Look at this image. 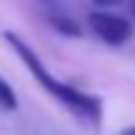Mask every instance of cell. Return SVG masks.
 <instances>
[{
  "label": "cell",
  "mask_w": 135,
  "mask_h": 135,
  "mask_svg": "<svg viewBox=\"0 0 135 135\" xmlns=\"http://www.w3.org/2000/svg\"><path fill=\"white\" fill-rule=\"evenodd\" d=\"M0 108L8 113H13L15 108H18V98H15L13 88L8 85V80H5L3 75H0Z\"/></svg>",
  "instance_id": "obj_4"
},
{
  "label": "cell",
  "mask_w": 135,
  "mask_h": 135,
  "mask_svg": "<svg viewBox=\"0 0 135 135\" xmlns=\"http://www.w3.org/2000/svg\"><path fill=\"white\" fill-rule=\"evenodd\" d=\"M5 40L10 43V48L18 53V58L23 60V65L28 68V73L38 80V85L48 93L50 98L60 103L78 123H83L85 128H100L103 123V100L98 95H90L85 90H78L75 85H68L60 78H55L53 73L48 70V65L40 60V55L33 50V45L25 38H20L13 30H5Z\"/></svg>",
  "instance_id": "obj_1"
},
{
  "label": "cell",
  "mask_w": 135,
  "mask_h": 135,
  "mask_svg": "<svg viewBox=\"0 0 135 135\" xmlns=\"http://www.w3.org/2000/svg\"><path fill=\"white\" fill-rule=\"evenodd\" d=\"M120 0H93V5H98V8H113V5H118Z\"/></svg>",
  "instance_id": "obj_5"
},
{
  "label": "cell",
  "mask_w": 135,
  "mask_h": 135,
  "mask_svg": "<svg viewBox=\"0 0 135 135\" xmlns=\"http://www.w3.org/2000/svg\"><path fill=\"white\" fill-rule=\"evenodd\" d=\"M120 135H135V128H128V130H123Z\"/></svg>",
  "instance_id": "obj_8"
},
{
  "label": "cell",
  "mask_w": 135,
  "mask_h": 135,
  "mask_svg": "<svg viewBox=\"0 0 135 135\" xmlns=\"http://www.w3.org/2000/svg\"><path fill=\"white\" fill-rule=\"evenodd\" d=\"M88 23H90L93 33L108 45H123V43H128L130 35H133V25L128 23L125 18L113 15V13H100V10H98V13H90Z\"/></svg>",
  "instance_id": "obj_2"
},
{
  "label": "cell",
  "mask_w": 135,
  "mask_h": 135,
  "mask_svg": "<svg viewBox=\"0 0 135 135\" xmlns=\"http://www.w3.org/2000/svg\"><path fill=\"white\" fill-rule=\"evenodd\" d=\"M128 8H130V15L135 18V0H130V5H128Z\"/></svg>",
  "instance_id": "obj_7"
},
{
  "label": "cell",
  "mask_w": 135,
  "mask_h": 135,
  "mask_svg": "<svg viewBox=\"0 0 135 135\" xmlns=\"http://www.w3.org/2000/svg\"><path fill=\"white\" fill-rule=\"evenodd\" d=\"M50 25H53L58 33H63V35H70V38H80L83 35V30H80V25L75 23V20H70V18H65V15H50Z\"/></svg>",
  "instance_id": "obj_3"
},
{
  "label": "cell",
  "mask_w": 135,
  "mask_h": 135,
  "mask_svg": "<svg viewBox=\"0 0 135 135\" xmlns=\"http://www.w3.org/2000/svg\"><path fill=\"white\" fill-rule=\"evenodd\" d=\"M40 3H45V5H50V8H58V5H60V0H40Z\"/></svg>",
  "instance_id": "obj_6"
}]
</instances>
